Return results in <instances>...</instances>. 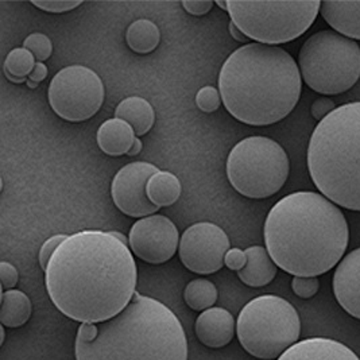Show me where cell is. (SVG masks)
<instances>
[{
  "label": "cell",
  "instance_id": "6da1fadb",
  "mask_svg": "<svg viewBox=\"0 0 360 360\" xmlns=\"http://www.w3.org/2000/svg\"><path fill=\"white\" fill-rule=\"evenodd\" d=\"M138 281L129 245L110 232L88 229L69 235L45 270L46 290L66 317L98 324L131 302Z\"/></svg>",
  "mask_w": 360,
  "mask_h": 360
},
{
  "label": "cell",
  "instance_id": "7a4b0ae2",
  "mask_svg": "<svg viewBox=\"0 0 360 360\" xmlns=\"http://www.w3.org/2000/svg\"><path fill=\"white\" fill-rule=\"evenodd\" d=\"M263 236L281 270L295 277H319L343 259L349 229L336 204L321 193L301 191L273 205Z\"/></svg>",
  "mask_w": 360,
  "mask_h": 360
},
{
  "label": "cell",
  "instance_id": "3957f363",
  "mask_svg": "<svg viewBox=\"0 0 360 360\" xmlns=\"http://www.w3.org/2000/svg\"><path fill=\"white\" fill-rule=\"evenodd\" d=\"M302 77L295 58L279 46L247 44L229 54L219 75L221 101L238 122L270 126L300 101Z\"/></svg>",
  "mask_w": 360,
  "mask_h": 360
},
{
  "label": "cell",
  "instance_id": "277c9868",
  "mask_svg": "<svg viewBox=\"0 0 360 360\" xmlns=\"http://www.w3.org/2000/svg\"><path fill=\"white\" fill-rule=\"evenodd\" d=\"M76 360H188L179 317L161 301L135 293L112 319L84 323L75 342Z\"/></svg>",
  "mask_w": 360,
  "mask_h": 360
},
{
  "label": "cell",
  "instance_id": "5b68a950",
  "mask_svg": "<svg viewBox=\"0 0 360 360\" xmlns=\"http://www.w3.org/2000/svg\"><path fill=\"white\" fill-rule=\"evenodd\" d=\"M308 170L323 196L360 212V101L328 115L311 132Z\"/></svg>",
  "mask_w": 360,
  "mask_h": 360
},
{
  "label": "cell",
  "instance_id": "8992f818",
  "mask_svg": "<svg viewBox=\"0 0 360 360\" xmlns=\"http://www.w3.org/2000/svg\"><path fill=\"white\" fill-rule=\"evenodd\" d=\"M298 68L311 91L340 95L360 79L359 44L335 30L317 32L301 46Z\"/></svg>",
  "mask_w": 360,
  "mask_h": 360
},
{
  "label": "cell",
  "instance_id": "52a82bcc",
  "mask_svg": "<svg viewBox=\"0 0 360 360\" xmlns=\"http://www.w3.org/2000/svg\"><path fill=\"white\" fill-rule=\"evenodd\" d=\"M238 339L251 356L278 359L298 343L301 320L295 307L278 295H259L247 302L236 321Z\"/></svg>",
  "mask_w": 360,
  "mask_h": 360
},
{
  "label": "cell",
  "instance_id": "ba28073f",
  "mask_svg": "<svg viewBox=\"0 0 360 360\" xmlns=\"http://www.w3.org/2000/svg\"><path fill=\"white\" fill-rule=\"evenodd\" d=\"M227 179L242 196L262 200L278 193L290 173L285 148L267 136H248L229 151Z\"/></svg>",
  "mask_w": 360,
  "mask_h": 360
},
{
  "label": "cell",
  "instance_id": "9c48e42d",
  "mask_svg": "<svg viewBox=\"0 0 360 360\" xmlns=\"http://www.w3.org/2000/svg\"><path fill=\"white\" fill-rule=\"evenodd\" d=\"M229 17L257 44L276 46L300 38L320 13L321 1H227Z\"/></svg>",
  "mask_w": 360,
  "mask_h": 360
},
{
  "label": "cell",
  "instance_id": "30bf717a",
  "mask_svg": "<svg viewBox=\"0 0 360 360\" xmlns=\"http://www.w3.org/2000/svg\"><path fill=\"white\" fill-rule=\"evenodd\" d=\"M105 98L104 84L98 73L84 65L61 69L48 89L54 114L70 123H82L98 114Z\"/></svg>",
  "mask_w": 360,
  "mask_h": 360
},
{
  "label": "cell",
  "instance_id": "8fae6325",
  "mask_svg": "<svg viewBox=\"0 0 360 360\" xmlns=\"http://www.w3.org/2000/svg\"><path fill=\"white\" fill-rule=\"evenodd\" d=\"M229 250L231 243L224 229L210 221H201L184 231L179 255L189 271L208 276L223 269Z\"/></svg>",
  "mask_w": 360,
  "mask_h": 360
},
{
  "label": "cell",
  "instance_id": "7c38bea8",
  "mask_svg": "<svg viewBox=\"0 0 360 360\" xmlns=\"http://www.w3.org/2000/svg\"><path fill=\"white\" fill-rule=\"evenodd\" d=\"M180 239L176 224L164 214L155 213L132 224L129 247L141 261L162 264L170 261L179 251Z\"/></svg>",
  "mask_w": 360,
  "mask_h": 360
},
{
  "label": "cell",
  "instance_id": "4fadbf2b",
  "mask_svg": "<svg viewBox=\"0 0 360 360\" xmlns=\"http://www.w3.org/2000/svg\"><path fill=\"white\" fill-rule=\"evenodd\" d=\"M160 169L150 162H131L123 166L111 184L115 207L126 216L143 219L158 212L146 193L148 182Z\"/></svg>",
  "mask_w": 360,
  "mask_h": 360
},
{
  "label": "cell",
  "instance_id": "5bb4252c",
  "mask_svg": "<svg viewBox=\"0 0 360 360\" xmlns=\"http://www.w3.org/2000/svg\"><path fill=\"white\" fill-rule=\"evenodd\" d=\"M332 286L339 305L349 316L360 320V247L339 262Z\"/></svg>",
  "mask_w": 360,
  "mask_h": 360
},
{
  "label": "cell",
  "instance_id": "9a60e30c",
  "mask_svg": "<svg viewBox=\"0 0 360 360\" xmlns=\"http://www.w3.org/2000/svg\"><path fill=\"white\" fill-rule=\"evenodd\" d=\"M197 339L208 348H223L232 342L236 323L231 311L213 307L201 311L195 324Z\"/></svg>",
  "mask_w": 360,
  "mask_h": 360
},
{
  "label": "cell",
  "instance_id": "2e32d148",
  "mask_svg": "<svg viewBox=\"0 0 360 360\" xmlns=\"http://www.w3.org/2000/svg\"><path fill=\"white\" fill-rule=\"evenodd\" d=\"M277 360H360L345 344L329 338H309L283 352Z\"/></svg>",
  "mask_w": 360,
  "mask_h": 360
},
{
  "label": "cell",
  "instance_id": "e0dca14e",
  "mask_svg": "<svg viewBox=\"0 0 360 360\" xmlns=\"http://www.w3.org/2000/svg\"><path fill=\"white\" fill-rule=\"evenodd\" d=\"M320 14L335 32L360 41V1H321Z\"/></svg>",
  "mask_w": 360,
  "mask_h": 360
},
{
  "label": "cell",
  "instance_id": "ac0fdd59",
  "mask_svg": "<svg viewBox=\"0 0 360 360\" xmlns=\"http://www.w3.org/2000/svg\"><path fill=\"white\" fill-rule=\"evenodd\" d=\"M136 138L131 126L117 117L105 120L96 134L98 148L110 157L127 155Z\"/></svg>",
  "mask_w": 360,
  "mask_h": 360
},
{
  "label": "cell",
  "instance_id": "d6986e66",
  "mask_svg": "<svg viewBox=\"0 0 360 360\" xmlns=\"http://www.w3.org/2000/svg\"><path fill=\"white\" fill-rule=\"evenodd\" d=\"M246 255V266L238 273V277L245 285L250 288H262L276 278L278 266L264 247H248Z\"/></svg>",
  "mask_w": 360,
  "mask_h": 360
},
{
  "label": "cell",
  "instance_id": "ffe728a7",
  "mask_svg": "<svg viewBox=\"0 0 360 360\" xmlns=\"http://www.w3.org/2000/svg\"><path fill=\"white\" fill-rule=\"evenodd\" d=\"M115 117L127 122L136 136L146 135L155 123V112L146 98L130 96L122 100L115 108Z\"/></svg>",
  "mask_w": 360,
  "mask_h": 360
},
{
  "label": "cell",
  "instance_id": "44dd1931",
  "mask_svg": "<svg viewBox=\"0 0 360 360\" xmlns=\"http://www.w3.org/2000/svg\"><path fill=\"white\" fill-rule=\"evenodd\" d=\"M33 313L32 301L23 292L13 289L1 293L0 323L7 328L25 326Z\"/></svg>",
  "mask_w": 360,
  "mask_h": 360
},
{
  "label": "cell",
  "instance_id": "7402d4cb",
  "mask_svg": "<svg viewBox=\"0 0 360 360\" xmlns=\"http://www.w3.org/2000/svg\"><path fill=\"white\" fill-rule=\"evenodd\" d=\"M182 192L180 180L176 174L160 170L148 182L146 193L148 200L158 208H165L176 204Z\"/></svg>",
  "mask_w": 360,
  "mask_h": 360
},
{
  "label": "cell",
  "instance_id": "603a6c76",
  "mask_svg": "<svg viewBox=\"0 0 360 360\" xmlns=\"http://www.w3.org/2000/svg\"><path fill=\"white\" fill-rule=\"evenodd\" d=\"M126 42L136 54H148L160 45L161 33L158 26L150 19H138L129 26Z\"/></svg>",
  "mask_w": 360,
  "mask_h": 360
},
{
  "label": "cell",
  "instance_id": "cb8c5ba5",
  "mask_svg": "<svg viewBox=\"0 0 360 360\" xmlns=\"http://www.w3.org/2000/svg\"><path fill=\"white\" fill-rule=\"evenodd\" d=\"M217 297L219 293L216 286L208 279H193L186 285L184 290V300L186 305L196 311H204L213 308Z\"/></svg>",
  "mask_w": 360,
  "mask_h": 360
},
{
  "label": "cell",
  "instance_id": "d4e9b609",
  "mask_svg": "<svg viewBox=\"0 0 360 360\" xmlns=\"http://www.w3.org/2000/svg\"><path fill=\"white\" fill-rule=\"evenodd\" d=\"M35 57L25 48L11 50L4 60V73H8L18 79H29L35 68Z\"/></svg>",
  "mask_w": 360,
  "mask_h": 360
},
{
  "label": "cell",
  "instance_id": "484cf974",
  "mask_svg": "<svg viewBox=\"0 0 360 360\" xmlns=\"http://www.w3.org/2000/svg\"><path fill=\"white\" fill-rule=\"evenodd\" d=\"M23 48L29 50L38 63H45L53 53V44L49 37L42 33L30 34L23 41Z\"/></svg>",
  "mask_w": 360,
  "mask_h": 360
},
{
  "label": "cell",
  "instance_id": "4316f807",
  "mask_svg": "<svg viewBox=\"0 0 360 360\" xmlns=\"http://www.w3.org/2000/svg\"><path fill=\"white\" fill-rule=\"evenodd\" d=\"M196 105L200 111L205 112V114H212L214 111L219 110L221 101V96L217 88H214L212 85H207L202 86L198 92H197Z\"/></svg>",
  "mask_w": 360,
  "mask_h": 360
},
{
  "label": "cell",
  "instance_id": "83f0119b",
  "mask_svg": "<svg viewBox=\"0 0 360 360\" xmlns=\"http://www.w3.org/2000/svg\"><path fill=\"white\" fill-rule=\"evenodd\" d=\"M292 289L300 298H311L320 289V281L317 277H295L292 281Z\"/></svg>",
  "mask_w": 360,
  "mask_h": 360
},
{
  "label": "cell",
  "instance_id": "f1b7e54d",
  "mask_svg": "<svg viewBox=\"0 0 360 360\" xmlns=\"http://www.w3.org/2000/svg\"><path fill=\"white\" fill-rule=\"evenodd\" d=\"M32 4L35 6L37 8L42 10V11H46L50 14H63V13H68V11H72L77 7H80L82 4V0H77V1H48V0H44V1H35L33 0Z\"/></svg>",
  "mask_w": 360,
  "mask_h": 360
},
{
  "label": "cell",
  "instance_id": "f546056e",
  "mask_svg": "<svg viewBox=\"0 0 360 360\" xmlns=\"http://www.w3.org/2000/svg\"><path fill=\"white\" fill-rule=\"evenodd\" d=\"M69 235L65 233H58V235H54L49 238L42 247L39 250V255H38V261H39V266L41 269L45 271L46 267H48V263H49L51 255L54 254V251L58 248V246L65 240Z\"/></svg>",
  "mask_w": 360,
  "mask_h": 360
},
{
  "label": "cell",
  "instance_id": "4dcf8cb0",
  "mask_svg": "<svg viewBox=\"0 0 360 360\" xmlns=\"http://www.w3.org/2000/svg\"><path fill=\"white\" fill-rule=\"evenodd\" d=\"M0 279L3 292L13 290L19 281V273L14 264L8 262H0Z\"/></svg>",
  "mask_w": 360,
  "mask_h": 360
},
{
  "label": "cell",
  "instance_id": "1f68e13d",
  "mask_svg": "<svg viewBox=\"0 0 360 360\" xmlns=\"http://www.w3.org/2000/svg\"><path fill=\"white\" fill-rule=\"evenodd\" d=\"M181 6L184 10L195 17H201L208 14L212 10L214 6V1L212 0H182Z\"/></svg>",
  "mask_w": 360,
  "mask_h": 360
},
{
  "label": "cell",
  "instance_id": "d6a6232c",
  "mask_svg": "<svg viewBox=\"0 0 360 360\" xmlns=\"http://www.w3.org/2000/svg\"><path fill=\"white\" fill-rule=\"evenodd\" d=\"M335 110H336V104L332 98H317L313 101L311 107V116L320 122Z\"/></svg>",
  "mask_w": 360,
  "mask_h": 360
},
{
  "label": "cell",
  "instance_id": "836d02e7",
  "mask_svg": "<svg viewBox=\"0 0 360 360\" xmlns=\"http://www.w3.org/2000/svg\"><path fill=\"white\" fill-rule=\"evenodd\" d=\"M247 263L246 251L240 248H231L226 254L224 258V266H227L232 271H240L245 269Z\"/></svg>",
  "mask_w": 360,
  "mask_h": 360
},
{
  "label": "cell",
  "instance_id": "e575fe53",
  "mask_svg": "<svg viewBox=\"0 0 360 360\" xmlns=\"http://www.w3.org/2000/svg\"><path fill=\"white\" fill-rule=\"evenodd\" d=\"M48 73H49L48 66L45 65L44 63H38V61H37V64H35V68H34L32 75L29 76V80L39 84V82H44V80L46 79Z\"/></svg>",
  "mask_w": 360,
  "mask_h": 360
},
{
  "label": "cell",
  "instance_id": "d590c367",
  "mask_svg": "<svg viewBox=\"0 0 360 360\" xmlns=\"http://www.w3.org/2000/svg\"><path fill=\"white\" fill-rule=\"evenodd\" d=\"M229 34H231V37L235 39V41H238V42H242V44H248V41H250V38L247 37L246 34L243 33L233 22H229Z\"/></svg>",
  "mask_w": 360,
  "mask_h": 360
},
{
  "label": "cell",
  "instance_id": "8d00e7d4",
  "mask_svg": "<svg viewBox=\"0 0 360 360\" xmlns=\"http://www.w3.org/2000/svg\"><path fill=\"white\" fill-rule=\"evenodd\" d=\"M142 148H143L142 141H141L139 138H136L135 142H134V145H132V148H130V151L127 153V155H129V157H135V155H138V154L142 151Z\"/></svg>",
  "mask_w": 360,
  "mask_h": 360
},
{
  "label": "cell",
  "instance_id": "74e56055",
  "mask_svg": "<svg viewBox=\"0 0 360 360\" xmlns=\"http://www.w3.org/2000/svg\"><path fill=\"white\" fill-rule=\"evenodd\" d=\"M4 75H6L8 82H14V84H22V82H27V80H29V79H18V77H14V76H11L8 73H4Z\"/></svg>",
  "mask_w": 360,
  "mask_h": 360
},
{
  "label": "cell",
  "instance_id": "f35d334b",
  "mask_svg": "<svg viewBox=\"0 0 360 360\" xmlns=\"http://www.w3.org/2000/svg\"><path fill=\"white\" fill-rule=\"evenodd\" d=\"M111 233L116 236L119 240H122L123 243H126V245H129V238H126L123 233H120V232H117V231H111Z\"/></svg>",
  "mask_w": 360,
  "mask_h": 360
},
{
  "label": "cell",
  "instance_id": "ab89813d",
  "mask_svg": "<svg viewBox=\"0 0 360 360\" xmlns=\"http://www.w3.org/2000/svg\"><path fill=\"white\" fill-rule=\"evenodd\" d=\"M4 339H6V327L1 326L0 327V345L4 344Z\"/></svg>",
  "mask_w": 360,
  "mask_h": 360
},
{
  "label": "cell",
  "instance_id": "60d3db41",
  "mask_svg": "<svg viewBox=\"0 0 360 360\" xmlns=\"http://www.w3.org/2000/svg\"><path fill=\"white\" fill-rule=\"evenodd\" d=\"M216 6H219V7L223 8L224 11H229V4H227V1H220V0H217V1H216Z\"/></svg>",
  "mask_w": 360,
  "mask_h": 360
},
{
  "label": "cell",
  "instance_id": "b9f144b4",
  "mask_svg": "<svg viewBox=\"0 0 360 360\" xmlns=\"http://www.w3.org/2000/svg\"><path fill=\"white\" fill-rule=\"evenodd\" d=\"M26 84H27V86H29V88H32V89H35V88L38 86V84H37V82H32V80H27Z\"/></svg>",
  "mask_w": 360,
  "mask_h": 360
}]
</instances>
